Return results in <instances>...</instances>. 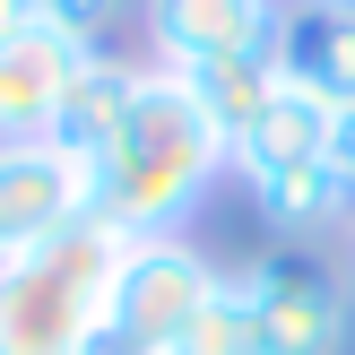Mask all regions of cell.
<instances>
[{"instance_id":"cell-3","label":"cell","mask_w":355,"mask_h":355,"mask_svg":"<svg viewBox=\"0 0 355 355\" xmlns=\"http://www.w3.org/2000/svg\"><path fill=\"white\" fill-rule=\"evenodd\" d=\"M217 295V260L191 252L182 234H148L121 252L113 269V295H104V329L87 355H165L173 329Z\"/></svg>"},{"instance_id":"cell-7","label":"cell","mask_w":355,"mask_h":355,"mask_svg":"<svg viewBox=\"0 0 355 355\" xmlns=\"http://www.w3.org/2000/svg\"><path fill=\"white\" fill-rule=\"evenodd\" d=\"M269 35H277V0H148V44L165 69L243 61V52H269Z\"/></svg>"},{"instance_id":"cell-9","label":"cell","mask_w":355,"mask_h":355,"mask_svg":"<svg viewBox=\"0 0 355 355\" xmlns=\"http://www.w3.org/2000/svg\"><path fill=\"white\" fill-rule=\"evenodd\" d=\"M130 87H139V61H113V52H87L78 61V78H69V96H61V113H52V148L61 156H78L87 173H96V156L113 148V130H121V113H130Z\"/></svg>"},{"instance_id":"cell-11","label":"cell","mask_w":355,"mask_h":355,"mask_svg":"<svg viewBox=\"0 0 355 355\" xmlns=\"http://www.w3.org/2000/svg\"><path fill=\"white\" fill-rule=\"evenodd\" d=\"M252 200H260V217H269L277 234H329V225L355 217V191H347V173L329 165V156H312V165H295V173L252 182Z\"/></svg>"},{"instance_id":"cell-2","label":"cell","mask_w":355,"mask_h":355,"mask_svg":"<svg viewBox=\"0 0 355 355\" xmlns=\"http://www.w3.org/2000/svg\"><path fill=\"white\" fill-rule=\"evenodd\" d=\"M130 252V234L104 217H78L44 252L0 260V355H87L104 329V295Z\"/></svg>"},{"instance_id":"cell-4","label":"cell","mask_w":355,"mask_h":355,"mask_svg":"<svg viewBox=\"0 0 355 355\" xmlns=\"http://www.w3.org/2000/svg\"><path fill=\"white\" fill-rule=\"evenodd\" d=\"M234 286L252 304L260 355H347V295L312 252H269Z\"/></svg>"},{"instance_id":"cell-13","label":"cell","mask_w":355,"mask_h":355,"mask_svg":"<svg viewBox=\"0 0 355 355\" xmlns=\"http://www.w3.org/2000/svg\"><path fill=\"white\" fill-rule=\"evenodd\" d=\"M165 355H260V329H252V304H243L234 277H217V295H208L200 312H191L182 329H173Z\"/></svg>"},{"instance_id":"cell-14","label":"cell","mask_w":355,"mask_h":355,"mask_svg":"<svg viewBox=\"0 0 355 355\" xmlns=\"http://www.w3.org/2000/svg\"><path fill=\"white\" fill-rule=\"evenodd\" d=\"M26 9H35V26H52V35H69V44H87V52H96V35L113 26L130 0H26Z\"/></svg>"},{"instance_id":"cell-12","label":"cell","mask_w":355,"mask_h":355,"mask_svg":"<svg viewBox=\"0 0 355 355\" xmlns=\"http://www.w3.org/2000/svg\"><path fill=\"white\" fill-rule=\"evenodd\" d=\"M173 78L200 96V113L217 121L225 139H243L260 113H269V96H277V69H269V52H243V61H200V69H173Z\"/></svg>"},{"instance_id":"cell-17","label":"cell","mask_w":355,"mask_h":355,"mask_svg":"<svg viewBox=\"0 0 355 355\" xmlns=\"http://www.w3.org/2000/svg\"><path fill=\"white\" fill-rule=\"evenodd\" d=\"M329 9H355V0H329Z\"/></svg>"},{"instance_id":"cell-1","label":"cell","mask_w":355,"mask_h":355,"mask_svg":"<svg viewBox=\"0 0 355 355\" xmlns=\"http://www.w3.org/2000/svg\"><path fill=\"white\" fill-rule=\"evenodd\" d=\"M225 165H234V139L200 113V96H191L165 61H139L130 113H121L113 148L96 156V217L121 225L130 243L182 234V225L200 217V200L217 191Z\"/></svg>"},{"instance_id":"cell-5","label":"cell","mask_w":355,"mask_h":355,"mask_svg":"<svg viewBox=\"0 0 355 355\" xmlns=\"http://www.w3.org/2000/svg\"><path fill=\"white\" fill-rule=\"evenodd\" d=\"M78 217H96V173L52 139H0V260L44 252Z\"/></svg>"},{"instance_id":"cell-6","label":"cell","mask_w":355,"mask_h":355,"mask_svg":"<svg viewBox=\"0 0 355 355\" xmlns=\"http://www.w3.org/2000/svg\"><path fill=\"white\" fill-rule=\"evenodd\" d=\"M269 69H277V87L312 96L321 113H347V104H355V9H329V0L277 9Z\"/></svg>"},{"instance_id":"cell-10","label":"cell","mask_w":355,"mask_h":355,"mask_svg":"<svg viewBox=\"0 0 355 355\" xmlns=\"http://www.w3.org/2000/svg\"><path fill=\"white\" fill-rule=\"evenodd\" d=\"M312 156H329V113H321L312 96H295V87H277L269 113L234 139V173H243V182L295 173V165H312Z\"/></svg>"},{"instance_id":"cell-15","label":"cell","mask_w":355,"mask_h":355,"mask_svg":"<svg viewBox=\"0 0 355 355\" xmlns=\"http://www.w3.org/2000/svg\"><path fill=\"white\" fill-rule=\"evenodd\" d=\"M329 165H338L347 191H355V104H347V113H329Z\"/></svg>"},{"instance_id":"cell-8","label":"cell","mask_w":355,"mask_h":355,"mask_svg":"<svg viewBox=\"0 0 355 355\" xmlns=\"http://www.w3.org/2000/svg\"><path fill=\"white\" fill-rule=\"evenodd\" d=\"M87 44H69V35L52 26H26L0 44V139H44L52 113H61L69 78H78Z\"/></svg>"},{"instance_id":"cell-16","label":"cell","mask_w":355,"mask_h":355,"mask_svg":"<svg viewBox=\"0 0 355 355\" xmlns=\"http://www.w3.org/2000/svg\"><path fill=\"white\" fill-rule=\"evenodd\" d=\"M35 26V9H26V0H0V44H9V35H26Z\"/></svg>"},{"instance_id":"cell-18","label":"cell","mask_w":355,"mask_h":355,"mask_svg":"<svg viewBox=\"0 0 355 355\" xmlns=\"http://www.w3.org/2000/svg\"><path fill=\"white\" fill-rule=\"evenodd\" d=\"M347 269H355V252H347Z\"/></svg>"}]
</instances>
